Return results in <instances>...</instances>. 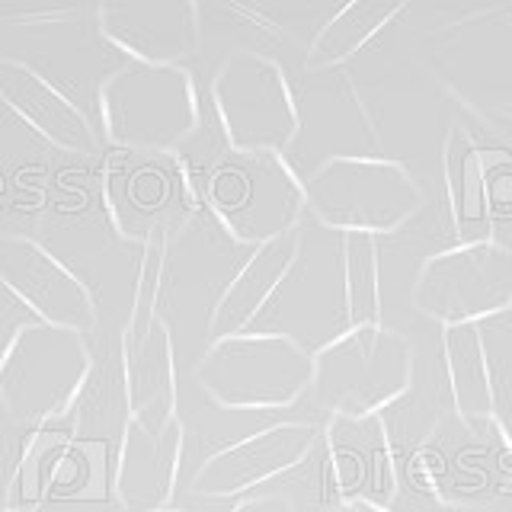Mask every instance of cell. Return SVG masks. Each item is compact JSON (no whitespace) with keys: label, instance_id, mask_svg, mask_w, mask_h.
<instances>
[{"label":"cell","instance_id":"3","mask_svg":"<svg viewBox=\"0 0 512 512\" xmlns=\"http://www.w3.org/2000/svg\"><path fill=\"white\" fill-rule=\"evenodd\" d=\"M314 356L276 333H234L196 362L199 391L224 410H285L311 391Z\"/></svg>","mask_w":512,"mask_h":512},{"label":"cell","instance_id":"13","mask_svg":"<svg viewBox=\"0 0 512 512\" xmlns=\"http://www.w3.org/2000/svg\"><path fill=\"white\" fill-rule=\"evenodd\" d=\"M295 250H298V228L269 240V244L256 247L250 253V260L240 266V272L228 285V292L218 301L212 324H208V333H205V346L224 340V336L244 333L253 324V317L266 308V301L282 282L285 269L292 266Z\"/></svg>","mask_w":512,"mask_h":512},{"label":"cell","instance_id":"12","mask_svg":"<svg viewBox=\"0 0 512 512\" xmlns=\"http://www.w3.org/2000/svg\"><path fill=\"white\" fill-rule=\"evenodd\" d=\"M340 500H372L391 493L388 432L378 416H333L324 429Z\"/></svg>","mask_w":512,"mask_h":512},{"label":"cell","instance_id":"16","mask_svg":"<svg viewBox=\"0 0 512 512\" xmlns=\"http://www.w3.org/2000/svg\"><path fill=\"white\" fill-rule=\"evenodd\" d=\"M477 333L490 372L493 416L496 420H512V304L477 320Z\"/></svg>","mask_w":512,"mask_h":512},{"label":"cell","instance_id":"5","mask_svg":"<svg viewBox=\"0 0 512 512\" xmlns=\"http://www.w3.org/2000/svg\"><path fill=\"white\" fill-rule=\"evenodd\" d=\"M93 356L84 333L52 324L16 330L0 356V407L20 426H42L71 407L90 378Z\"/></svg>","mask_w":512,"mask_h":512},{"label":"cell","instance_id":"9","mask_svg":"<svg viewBox=\"0 0 512 512\" xmlns=\"http://www.w3.org/2000/svg\"><path fill=\"white\" fill-rule=\"evenodd\" d=\"M320 442H324V423L317 420L272 423L208 455L189 477V493L199 500H237L295 471Z\"/></svg>","mask_w":512,"mask_h":512},{"label":"cell","instance_id":"15","mask_svg":"<svg viewBox=\"0 0 512 512\" xmlns=\"http://www.w3.org/2000/svg\"><path fill=\"white\" fill-rule=\"evenodd\" d=\"M407 4L410 0H349L327 26H320L317 39L311 42V68H336L340 61L352 58Z\"/></svg>","mask_w":512,"mask_h":512},{"label":"cell","instance_id":"11","mask_svg":"<svg viewBox=\"0 0 512 512\" xmlns=\"http://www.w3.org/2000/svg\"><path fill=\"white\" fill-rule=\"evenodd\" d=\"M183 439L186 432L180 416L160 432L128 416L119 439L116 477H112V493L122 512H157L170 506L183 461Z\"/></svg>","mask_w":512,"mask_h":512},{"label":"cell","instance_id":"17","mask_svg":"<svg viewBox=\"0 0 512 512\" xmlns=\"http://www.w3.org/2000/svg\"><path fill=\"white\" fill-rule=\"evenodd\" d=\"M346 276L356 327L378 324V244L372 234H346Z\"/></svg>","mask_w":512,"mask_h":512},{"label":"cell","instance_id":"7","mask_svg":"<svg viewBox=\"0 0 512 512\" xmlns=\"http://www.w3.org/2000/svg\"><path fill=\"white\" fill-rule=\"evenodd\" d=\"M205 208L244 247H263L308 215L304 183L282 154H234L208 176Z\"/></svg>","mask_w":512,"mask_h":512},{"label":"cell","instance_id":"18","mask_svg":"<svg viewBox=\"0 0 512 512\" xmlns=\"http://www.w3.org/2000/svg\"><path fill=\"white\" fill-rule=\"evenodd\" d=\"M96 32H100V39H103L106 45L116 48L119 55L138 61L141 68H151V71H173V74H176V68H180L176 61H170V58H151V55H144L141 48H135L132 42H125L122 36H116V32H112V29L106 26V13H103V7H100V26H96Z\"/></svg>","mask_w":512,"mask_h":512},{"label":"cell","instance_id":"4","mask_svg":"<svg viewBox=\"0 0 512 512\" xmlns=\"http://www.w3.org/2000/svg\"><path fill=\"white\" fill-rule=\"evenodd\" d=\"M413 343L384 324H362L314 356L311 397L330 416H375L407 394Z\"/></svg>","mask_w":512,"mask_h":512},{"label":"cell","instance_id":"23","mask_svg":"<svg viewBox=\"0 0 512 512\" xmlns=\"http://www.w3.org/2000/svg\"><path fill=\"white\" fill-rule=\"evenodd\" d=\"M157 512H176V509H157Z\"/></svg>","mask_w":512,"mask_h":512},{"label":"cell","instance_id":"1","mask_svg":"<svg viewBox=\"0 0 512 512\" xmlns=\"http://www.w3.org/2000/svg\"><path fill=\"white\" fill-rule=\"evenodd\" d=\"M356 327L349 304L346 276V234L330 231L304 215L298 224V250L282 282L253 317L244 333H276L295 340L304 352L317 356L320 349L340 340Z\"/></svg>","mask_w":512,"mask_h":512},{"label":"cell","instance_id":"8","mask_svg":"<svg viewBox=\"0 0 512 512\" xmlns=\"http://www.w3.org/2000/svg\"><path fill=\"white\" fill-rule=\"evenodd\" d=\"M410 301L439 327L477 324L512 304V250L487 237L429 256Z\"/></svg>","mask_w":512,"mask_h":512},{"label":"cell","instance_id":"22","mask_svg":"<svg viewBox=\"0 0 512 512\" xmlns=\"http://www.w3.org/2000/svg\"><path fill=\"white\" fill-rule=\"evenodd\" d=\"M503 112H506V116H509V119H512V103H509V106H506V109H503Z\"/></svg>","mask_w":512,"mask_h":512},{"label":"cell","instance_id":"21","mask_svg":"<svg viewBox=\"0 0 512 512\" xmlns=\"http://www.w3.org/2000/svg\"><path fill=\"white\" fill-rule=\"evenodd\" d=\"M324 512H388V509L372 503V500H340V503H333Z\"/></svg>","mask_w":512,"mask_h":512},{"label":"cell","instance_id":"20","mask_svg":"<svg viewBox=\"0 0 512 512\" xmlns=\"http://www.w3.org/2000/svg\"><path fill=\"white\" fill-rule=\"evenodd\" d=\"M80 16V7H64V10H39V13H16L4 16V26H39V23H71Z\"/></svg>","mask_w":512,"mask_h":512},{"label":"cell","instance_id":"2","mask_svg":"<svg viewBox=\"0 0 512 512\" xmlns=\"http://www.w3.org/2000/svg\"><path fill=\"white\" fill-rule=\"evenodd\" d=\"M423 186L388 157L340 154L304 176V208L330 231L394 234L423 208Z\"/></svg>","mask_w":512,"mask_h":512},{"label":"cell","instance_id":"6","mask_svg":"<svg viewBox=\"0 0 512 512\" xmlns=\"http://www.w3.org/2000/svg\"><path fill=\"white\" fill-rule=\"evenodd\" d=\"M167 263L164 228L144 237V263L135 288V304L122 333V381L132 420L160 432L176 420V368L170 327L157 314L160 276Z\"/></svg>","mask_w":512,"mask_h":512},{"label":"cell","instance_id":"10","mask_svg":"<svg viewBox=\"0 0 512 512\" xmlns=\"http://www.w3.org/2000/svg\"><path fill=\"white\" fill-rule=\"evenodd\" d=\"M0 285L36 314L39 324L90 333L96 327V304L90 288L26 234H0Z\"/></svg>","mask_w":512,"mask_h":512},{"label":"cell","instance_id":"19","mask_svg":"<svg viewBox=\"0 0 512 512\" xmlns=\"http://www.w3.org/2000/svg\"><path fill=\"white\" fill-rule=\"evenodd\" d=\"M231 512H298V506L282 493H250Z\"/></svg>","mask_w":512,"mask_h":512},{"label":"cell","instance_id":"14","mask_svg":"<svg viewBox=\"0 0 512 512\" xmlns=\"http://www.w3.org/2000/svg\"><path fill=\"white\" fill-rule=\"evenodd\" d=\"M442 356H445L448 394H452L455 413L468 423L493 420L490 372H487L477 324L442 327Z\"/></svg>","mask_w":512,"mask_h":512}]
</instances>
